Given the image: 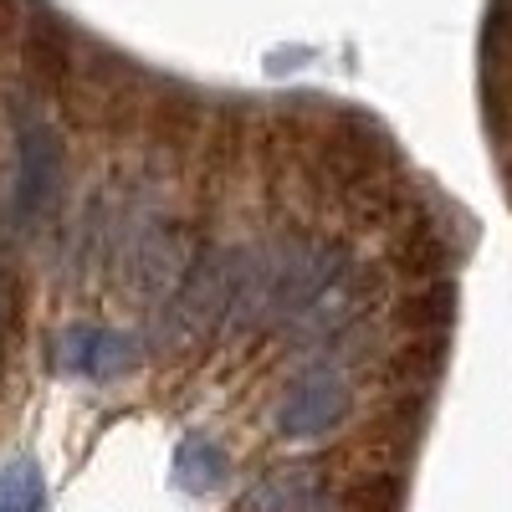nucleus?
<instances>
[{"label": "nucleus", "mask_w": 512, "mask_h": 512, "mask_svg": "<svg viewBox=\"0 0 512 512\" xmlns=\"http://www.w3.org/2000/svg\"><path fill=\"white\" fill-rule=\"evenodd\" d=\"M241 292V251H205L180 277L164 313V338H205L210 328L231 323Z\"/></svg>", "instance_id": "nucleus-1"}, {"label": "nucleus", "mask_w": 512, "mask_h": 512, "mask_svg": "<svg viewBox=\"0 0 512 512\" xmlns=\"http://www.w3.org/2000/svg\"><path fill=\"white\" fill-rule=\"evenodd\" d=\"M62 190V139L52 134L47 118H16V185H11V210L21 226H36L52 216Z\"/></svg>", "instance_id": "nucleus-2"}, {"label": "nucleus", "mask_w": 512, "mask_h": 512, "mask_svg": "<svg viewBox=\"0 0 512 512\" xmlns=\"http://www.w3.org/2000/svg\"><path fill=\"white\" fill-rule=\"evenodd\" d=\"M344 410H349V379L328 364H313L282 390L272 425L282 441H318L344 420Z\"/></svg>", "instance_id": "nucleus-3"}, {"label": "nucleus", "mask_w": 512, "mask_h": 512, "mask_svg": "<svg viewBox=\"0 0 512 512\" xmlns=\"http://www.w3.org/2000/svg\"><path fill=\"white\" fill-rule=\"evenodd\" d=\"M134 359H139L134 338L118 333V328H103V323H72V328L57 333V344H52V364L62 374L93 379V384L128 374V369H134Z\"/></svg>", "instance_id": "nucleus-4"}, {"label": "nucleus", "mask_w": 512, "mask_h": 512, "mask_svg": "<svg viewBox=\"0 0 512 512\" xmlns=\"http://www.w3.org/2000/svg\"><path fill=\"white\" fill-rule=\"evenodd\" d=\"M169 477H175V487H180L185 497H210V492L231 477V456H226L221 441L190 431V436L175 446V456H169Z\"/></svg>", "instance_id": "nucleus-5"}, {"label": "nucleus", "mask_w": 512, "mask_h": 512, "mask_svg": "<svg viewBox=\"0 0 512 512\" xmlns=\"http://www.w3.org/2000/svg\"><path fill=\"white\" fill-rule=\"evenodd\" d=\"M323 482L308 472V466H287V472H272V477H262L251 492H246V502H241V512H323Z\"/></svg>", "instance_id": "nucleus-6"}, {"label": "nucleus", "mask_w": 512, "mask_h": 512, "mask_svg": "<svg viewBox=\"0 0 512 512\" xmlns=\"http://www.w3.org/2000/svg\"><path fill=\"white\" fill-rule=\"evenodd\" d=\"M47 502V482H41L36 461H11L0 472V512H41Z\"/></svg>", "instance_id": "nucleus-7"}]
</instances>
